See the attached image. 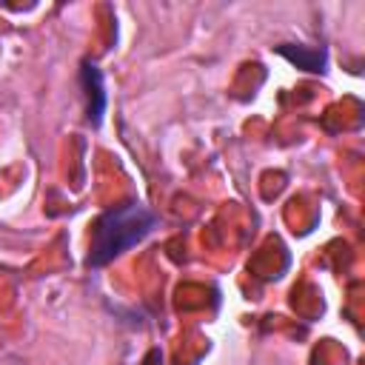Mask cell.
Wrapping results in <instances>:
<instances>
[{
  "label": "cell",
  "mask_w": 365,
  "mask_h": 365,
  "mask_svg": "<svg viewBox=\"0 0 365 365\" xmlns=\"http://www.w3.org/2000/svg\"><path fill=\"white\" fill-rule=\"evenodd\" d=\"M277 51H279L288 63H294L297 68H305V71H322V66H325V51H317V48L282 43V46H277Z\"/></svg>",
  "instance_id": "3957f363"
},
{
  "label": "cell",
  "mask_w": 365,
  "mask_h": 365,
  "mask_svg": "<svg viewBox=\"0 0 365 365\" xmlns=\"http://www.w3.org/2000/svg\"><path fill=\"white\" fill-rule=\"evenodd\" d=\"M80 80H83V88H86V111H88V123L97 125L103 120V111H106V91H103V74L94 63H83V71H80Z\"/></svg>",
  "instance_id": "7a4b0ae2"
},
{
  "label": "cell",
  "mask_w": 365,
  "mask_h": 365,
  "mask_svg": "<svg viewBox=\"0 0 365 365\" xmlns=\"http://www.w3.org/2000/svg\"><path fill=\"white\" fill-rule=\"evenodd\" d=\"M154 225H157V214L151 208H145L143 202H123V205L103 211L94 220L86 262L91 268L108 265L111 259H117L120 254L134 248L140 240H145Z\"/></svg>",
  "instance_id": "6da1fadb"
}]
</instances>
